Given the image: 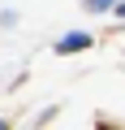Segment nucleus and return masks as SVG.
<instances>
[{
	"instance_id": "f257e3e1",
	"label": "nucleus",
	"mask_w": 125,
	"mask_h": 130,
	"mask_svg": "<svg viewBox=\"0 0 125 130\" xmlns=\"http://www.w3.org/2000/svg\"><path fill=\"white\" fill-rule=\"evenodd\" d=\"M82 48H91V35L86 30H78V35H65V39H56V52L65 56V52H82Z\"/></svg>"
},
{
	"instance_id": "f03ea898",
	"label": "nucleus",
	"mask_w": 125,
	"mask_h": 130,
	"mask_svg": "<svg viewBox=\"0 0 125 130\" xmlns=\"http://www.w3.org/2000/svg\"><path fill=\"white\" fill-rule=\"evenodd\" d=\"M112 5H116V0H86V9H91V13H99V9H112Z\"/></svg>"
},
{
	"instance_id": "7ed1b4c3",
	"label": "nucleus",
	"mask_w": 125,
	"mask_h": 130,
	"mask_svg": "<svg viewBox=\"0 0 125 130\" xmlns=\"http://www.w3.org/2000/svg\"><path fill=\"white\" fill-rule=\"evenodd\" d=\"M116 13H121V18H125V0H116Z\"/></svg>"
},
{
	"instance_id": "20e7f679",
	"label": "nucleus",
	"mask_w": 125,
	"mask_h": 130,
	"mask_svg": "<svg viewBox=\"0 0 125 130\" xmlns=\"http://www.w3.org/2000/svg\"><path fill=\"white\" fill-rule=\"evenodd\" d=\"M0 130H9V121H0Z\"/></svg>"
},
{
	"instance_id": "39448f33",
	"label": "nucleus",
	"mask_w": 125,
	"mask_h": 130,
	"mask_svg": "<svg viewBox=\"0 0 125 130\" xmlns=\"http://www.w3.org/2000/svg\"><path fill=\"white\" fill-rule=\"evenodd\" d=\"M99 130H112V126H99Z\"/></svg>"
}]
</instances>
